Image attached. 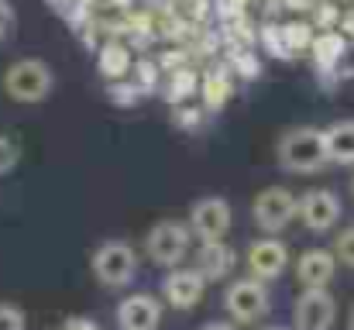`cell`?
Here are the masks:
<instances>
[{
    "label": "cell",
    "instance_id": "13",
    "mask_svg": "<svg viewBox=\"0 0 354 330\" xmlns=\"http://www.w3.org/2000/svg\"><path fill=\"white\" fill-rule=\"evenodd\" d=\"M337 275V258L330 248H306L296 258V279L303 289H327Z\"/></svg>",
    "mask_w": 354,
    "mask_h": 330
},
{
    "label": "cell",
    "instance_id": "25",
    "mask_svg": "<svg viewBox=\"0 0 354 330\" xmlns=\"http://www.w3.org/2000/svg\"><path fill=\"white\" fill-rule=\"evenodd\" d=\"M176 124L193 131V127H200V124H203V113H200V110H193V107H183V104H176Z\"/></svg>",
    "mask_w": 354,
    "mask_h": 330
},
{
    "label": "cell",
    "instance_id": "5",
    "mask_svg": "<svg viewBox=\"0 0 354 330\" xmlns=\"http://www.w3.org/2000/svg\"><path fill=\"white\" fill-rule=\"evenodd\" d=\"M224 310L234 327H251L268 313V289L258 279H237L224 293Z\"/></svg>",
    "mask_w": 354,
    "mask_h": 330
},
{
    "label": "cell",
    "instance_id": "15",
    "mask_svg": "<svg viewBox=\"0 0 354 330\" xmlns=\"http://www.w3.org/2000/svg\"><path fill=\"white\" fill-rule=\"evenodd\" d=\"M327 162L334 165H354V120H337L324 131Z\"/></svg>",
    "mask_w": 354,
    "mask_h": 330
},
{
    "label": "cell",
    "instance_id": "23",
    "mask_svg": "<svg viewBox=\"0 0 354 330\" xmlns=\"http://www.w3.org/2000/svg\"><path fill=\"white\" fill-rule=\"evenodd\" d=\"M28 320H24V310L14 306V303H0V330H24Z\"/></svg>",
    "mask_w": 354,
    "mask_h": 330
},
{
    "label": "cell",
    "instance_id": "26",
    "mask_svg": "<svg viewBox=\"0 0 354 330\" xmlns=\"http://www.w3.org/2000/svg\"><path fill=\"white\" fill-rule=\"evenodd\" d=\"M10 31H14V7H10V0H0V42Z\"/></svg>",
    "mask_w": 354,
    "mask_h": 330
},
{
    "label": "cell",
    "instance_id": "4",
    "mask_svg": "<svg viewBox=\"0 0 354 330\" xmlns=\"http://www.w3.org/2000/svg\"><path fill=\"white\" fill-rule=\"evenodd\" d=\"M193 248V230L183 220H158L148 234H145V255L151 258V265L158 268H176L183 265V258Z\"/></svg>",
    "mask_w": 354,
    "mask_h": 330
},
{
    "label": "cell",
    "instance_id": "1",
    "mask_svg": "<svg viewBox=\"0 0 354 330\" xmlns=\"http://www.w3.org/2000/svg\"><path fill=\"white\" fill-rule=\"evenodd\" d=\"M275 158H279V169L289 176H317L324 165H330L327 148H324V131L313 124H296L282 131L275 141Z\"/></svg>",
    "mask_w": 354,
    "mask_h": 330
},
{
    "label": "cell",
    "instance_id": "6",
    "mask_svg": "<svg viewBox=\"0 0 354 330\" xmlns=\"http://www.w3.org/2000/svg\"><path fill=\"white\" fill-rule=\"evenodd\" d=\"M296 207H299V196L286 186H265L254 203H251V217L254 223L265 230V234H282L292 217H296Z\"/></svg>",
    "mask_w": 354,
    "mask_h": 330
},
{
    "label": "cell",
    "instance_id": "11",
    "mask_svg": "<svg viewBox=\"0 0 354 330\" xmlns=\"http://www.w3.org/2000/svg\"><path fill=\"white\" fill-rule=\"evenodd\" d=\"M203 293H207V279H203L193 265H189V268H183V265L169 268V275H165V282H162V296H165V303L176 306V310H193V306L203 300Z\"/></svg>",
    "mask_w": 354,
    "mask_h": 330
},
{
    "label": "cell",
    "instance_id": "19",
    "mask_svg": "<svg viewBox=\"0 0 354 330\" xmlns=\"http://www.w3.org/2000/svg\"><path fill=\"white\" fill-rule=\"evenodd\" d=\"M196 90H200L196 73H189V69H176L172 80H169V86H165V97H169L172 104H183V100H189Z\"/></svg>",
    "mask_w": 354,
    "mask_h": 330
},
{
    "label": "cell",
    "instance_id": "10",
    "mask_svg": "<svg viewBox=\"0 0 354 330\" xmlns=\"http://www.w3.org/2000/svg\"><path fill=\"white\" fill-rule=\"evenodd\" d=\"M296 330H334L337 324V300L330 289H303L292 306Z\"/></svg>",
    "mask_w": 354,
    "mask_h": 330
},
{
    "label": "cell",
    "instance_id": "32",
    "mask_svg": "<svg viewBox=\"0 0 354 330\" xmlns=\"http://www.w3.org/2000/svg\"><path fill=\"white\" fill-rule=\"evenodd\" d=\"M268 330H286V327H268Z\"/></svg>",
    "mask_w": 354,
    "mask_h": 330
},
{
    "label": "cell",
    "instance_id": "12",
    "mask_svg": "<svg viewBox=\"0 0 354 330\" xmlns=\"http://www.w3.org/2000/svg\"><path fill=\"white\" fill-rule=\"evenodd\" d=\"M162 303L151 293H131L118 303V330H158Z\"/></svg>",
    "mask_w": 354,
    "mask_h": 330
},
{
    "label": "cell",
    "instance_id": "7",
    "mask_svg": "<svg viewBox=\"0 0 354 330\" xmlns=\"http://www.w3.org/2000/svg\"><path fill=\"white\" fill-rule=\"evenodd\" d=\"M244 262H248L251 279H258V282H275V279L289 268V248H286L282 237H275V234H261L258 241L248 244Z\"/></svg>",
    "mask_w": 354,
    "mask_h": 330
},
{
    "label": "cell",
    "instance_id": "27",
    "mask_svg": "<svg viewBox=\"0 0 354 330\" xmlns=\"http://www.w3.org/2000/svg\"><path fill=\"white\" fill-rule=\"evenodd\" d=\"M237 73H244L248 80H254V76H258V59H254L251 52H241V55H237Z\"/></svg>",
    "mask_w": 354,
    "mask_h": 330
},
{
    "label": "cell",
    "instance_id": "29",
    "mask_svg": "<svg viewBox=\"0 0 354 330\" xmlns=\"http://www.w3.org/2000/svg\"><path fill=\"white\" fill-rule=\"evenodd\" d=\"M200 330H237V327L231 324V320H207Z\"/></svg>",
    "mask_w": 354,
    "mask_h": 330
},
{
    "label": "cell",
    "instance_id": "3",
    "mask_svg": "<svg viewBox=\"0 0 354 330\" xmlns=\"http://www.w3.org/2000/svg\"><path fill=\"white\" fill-rule=\"evenodd\" d=\"M90 272L104 289H124L138 275V255L127 241H118V237L104 241V244H97V251L90 258Z\"/></svg>",
    "mask_w": 354,
    "mask_h": 330
},
{
    "label": "cell",
    "instance_id": "24",
    "mask_svg": "<svg viewBox=\"0 0 354 330\" xmlns=\"http://www.w3.org/2000/svg\"><path fill=\"white\" fill-rule=\"evenodd\" d=\"M17 158H21V152H17L14 138L0 134V176H7V172H10L14 165H17Z\"/></svg>",
    "mask_w": 354,
    "mask_h": 330
},
{
    "label": "cell",
    "instance_id": "28",
    "mask_svg": "<svg viewBox=\"0 0 354 330\" xmlns=\"http://www.w3.org/2000/svg\"><path fill=\"white\" fill-rule=\"evenodd\" d=\"M59 330H100V324L93 317H69V320H62Z\"/></svg>",
    "mask_w": 354,
    "mask_h": 330
},
{
    "label": "cell",
    "instance_id": "22",
    "mask_svg": "<svg viewBox=\"0 0 354 330\" xmlns=\"http://www.w3.org/2000/svg\"><path fill=\"white\" fill-rule=\"evenodd\" d=\"M265 48H268L272 55H279V59H292V48H289L282 28H265Z\"/></svg>",
    "mask_w": 354,
    "mask_h": 330
},
{
    "label": "cell",
    "instance_id": "16",
    "mask_svg": "<svg viewBox=\"0 0 354 330\" xmlns=\"http://www.w3.org/2000/svg\"><path fill=\"white\" fill-rule=\"evenodd\" d=\"M310 52H313V62H317L320 69H337V66L348 59V38H344V35H337V31L313 35Z\"/></svg>",
    "mask_w": 354,
    "mask_h": 330
},
{
    "label": "cell",
    "instance_id": "31",
    "mask_svg": "<svg viewBox=\"0 0 354 330\" xmlns=\"http://www.w3.org/2000/svg\"><path fill=\"white\" fill-rule=\"evenodd\" d=\"M351 193H354V176H351Z\"/></svg>",
    "mask_w": 354,
    "mask_h": 330
},
{
    "label": "cell",
    "instance_id": "8",
    "mask_svg": "<svg viewBox=\"0 0 354 330\" xmlns=\"http://www.w3.org/2000/svg\"><path fill=\"white\" fill-rule=\"evenodd\" d=\"M341 214H344V207H341V196L334 190H306L299 196V207H296V217L303 220V227L313 230V234L334 230Z\"/></svg>",
    "mask_w": 354,
    "mask_h": 330
},
{
    "label": "cell",
    "instance_id": "18",
    "mask_svg": "<svg viewBox=\"0 0 354 330\" xmlns=\"http://www.w3.org/2000/svg\"><path fill=\"white\" fill-rule=\"evenodd\" d=\"M200 93H203L207 110H221L227 104V97H231V83H227L224 73H210V76L200 83Z\"/></svg>",
    "mask_w": 354,
    "mask_h": 330
},
{
    "label": "cell",
    "instance_id": "2",
    "mask_svg": "<svg viewBox=\"0 0 354 330\" xmlns=\"http://www.w3.org/2000/svg\"><path fill=\"white\" fill-rule=\"evenodd\" d=\"M55 76L41 59H17L3 73V93L14 104H41L52 97Z\"/></svg>",
    "mask_w": 354,
    "mask_h": 330
},
{
    "label": "cell",
    "instance_id": "21",
    "mask_svg": "<svg viewBox=\"0 0 354 330\" xmlns=\"http://www.w3.org/2000/svg\"><path fill=\"white\" fill-rule=\"evenodd\" d=\"M282 35H286V42H289V48H292V55L296 52H310V42H313V28L310 24H282Z\"/></svg>",
    "mask_w": 354,
    "mask_h": 330
},
{
    "label": "cell",
    "instance_id": "17",
    "mask_svg": "<svg viewBox=\"0 0 354 330\" xmlns=\"http://www.w3.org/2000/svg\"><path fill=\"white\" fill-rule=\"evenodd\" d=\"M100 62H97V69H100V76H107V80H124L127 73H131V52H127V45H120V42H107L104 48H100V55H97Z\"/></svg>",
    "mask_w": 354,
    "mask_h": 330
},
{
    "label": "cell",
    "instance_id": "20",
    "mask_svg": "<svg viewBox=\"0 0 354 330\" xmlns=\"http://www.w3.org/2000/svg\"><path fill=\"white\" fill-rule=\"evenodd\" d=\"M334 258H337V265H344V268H351L354 272V223L351 227H344V230H337V237H334Z\"/></svg>",
    "mask_w": 354,
    "mask_h": 330
},
{
    "label": "cell",
    "instance_id": "14",
    "mask_svg": "<svg viewBox=\"0 0 354 330\" xmlns=\"http://www.w3.org/2000/svg\"><path fill=\"white\" fill-rule=\"evenodd\" d=\"M234 265H237V255H234V248H231L227 241H200L193 268H196L207 282H221V279H227V275L234 272Z\"/></svg>",
    "mask_w": 354,
    "mask_h": 330
},
{
    "label": "cell",
    "instance_id": "9",
    "mask_svg": "<svg viewBox=\"0 0 354 330\" xmlns=\"http://www.w3.org/2000/svg\"><path fill=\"white\" fill-rule=\"evenodd\" d=\"M231 220H234V210L224 196H203L189 210V230L200 241H224L231 230Z\"/></svg>",
    "mask_w": 354,
    "mask_h": 330
},
{
    "label": "cell",
    "instance_id": "30",
    "mask_svg": "<svg viewBox=\"0 0 354 330\" xmlns=\"http://www.w3.org/2000/svg\"><path fill=\"white\" fill-rule=\"evenodd\" d=\"M348 330H354V310H351V320H348Z\"/></svg>",
    "mask_w": 354,
    "mask_h": 330
}]
</instances>
